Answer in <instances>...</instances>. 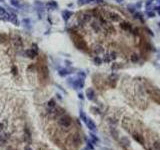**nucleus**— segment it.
Instances as JSON below:
<instances>
[{"label": "nucleus", "instance_id": "nucleus-1", "mask_svg": "<svg viewBox=\"0 0 160 150\" xmlns=\"http://www.w3.org/2000/svg\"><path fill=\"white\" fill-rule=\"evenodd\" d=\"M72 40H73L75 46L80 50H87V45L84 42V40L82 39L81 37H79L78 35H72Z\"/></svg>", "mask_w": 160, "mask_h": 150}, {"label": "nucleus", "instance_id": "nucleus-2", "mask_svg": "<svg viewBox=\"0 0 160 150\" xmlns=\"http://www.w3.org/2000/svg\"><path fill=\"white\" fill-rule=\"evenodd\" d=\"M58 124H59V126L63 127V128H68L72 124V119L69 115L64 114L59 118V120H58Z\"/></svg>", "mask_w": 160, "mask_h": 150}, {"label": "nucleus", "instance_id": "nucleus-3", "mask_svg": "<svg viewBox=\"0 0 160 150\" xmlns=\"http://www.w3.org/2000/svg\"><path fill=\"white\" fill-rule=\"evenodd\" d=\"M71 86L73 87L74 89H82L84 87V80L83 78H77V79H73V82H72Z\"/></svg>", "mask_w": 160, "mask_h": 150}, {"label": "nucleus", "instance_id": "nucleus-4", "mask_svg": "<svg viewBox=\"0 0 160 150\" xmlns=\"http://www.w3.org/2000/svg\"><path fill=\"white\" fill-rule=\"evenodd\" d=\"M24 141H25L27 144L30 145L31 142H32V137H31V132H30V130H29V128L26 126L25 128H24Z\"/></svg>", "mask_w": 160, "mask_h": 150}, {"label": "nucleus", "instance_id": "nucleus-5", "mask_svg": "<svg viewBox=\"0 0 160 150\" xmlns=\"http://www.w3.org/2000/svg\"><path fill=\"white\" fill-rule=\"evenodd\" d=\"M85 124H86V126L89 128L90 131H92V132H96V131H97V126H96L95 122L91 118H87Z\"/></svg>", "mask_w": 160, "mask_h": 150}, {"label": "nucleus", "instance_id": "nucleus-6", "mask_svg": "<svg viewBox=\"0 0 160 150\" xmlns=\"http://www.w3.org/2000/svg\"><path fill=\"white\" fill-rule=\"evenodd\" d=\"M39 75L41 79H47L48 78V69L46 66H41L39 68Z\"/></svg>", "mask_w": 160, "mask_h": 150}, {"label": "nucleus", "instance_id": "nucleus-7", "mask_svg": "<svg viewBox=\"0 0 160 150\" xmlns=\"http://www.w3.org/2000/svg\"><path fill=\"white\" fill-rule=\"evenodd\" d=\"M13 44H14V47L16 48V49H22L23 48V44H22V39L19 36H16L14 38L13 40Z\"/></svg>", "mask_w": 160, "mask_h": 150}, {"label": "nucleus", "instance_id": "nucleus-8", "mask_svg": "<svg viewBox=\"0 0 160 150\" xmlns=\"http://www.w3.org/2000/svg\"><path fill=\"white\" fill-rule=\"evenodd\" d=\"M108 17H109L110 20H112L113 22H119L121 20L120 15H119V14H117V13H115V12H110L108 14Z\"/></svg>", "mask_w": 160, "mask_h": 150}, {"label": "nucleus", "instance_id": "nucleus-9", "mask_svg": "<svg viewBox=\"0 0 160 150\" xmlns=\"http://www.w3.org/2000/svg\"><path fill=\"white\" fill-rule=\"evenodd\" d=\"M79 19L82 23H87L91 20V15L88 13H82V15L79 17Z\"/></svg>", "mask_w": 160, "mask_h": 150}, {"label": "nucleus", "instance_id": "nucleus-10", "mask_svg": "<svg viewBox=\"0 0 160 150\" xmlns=\"http://www.w3.org/2000/svg\"><path fill=\"white\" fill-rule=\"evenodd\" d=\"M86 96H87V98H88L89 100H91V101L95 100V92H94V90L92 88H88L86 90Z\"/></svg>", "mask_w": 160, "mask_h": 150}, {"label": "nucleus", "instance_id": "nucleus-11", "mask_svg": "<svg viewBox=\"0 0 160 150\" xmlns=\"http://www.w3.org/2000/svg\"><path fill=\"white\" fill-rule=\"evenodd\" d=\"M47 108L49 109L50 111H53L56 108V102L54 99H50L49 101L47 102Z\"/></svg>", "mask_w": 160, "mask_h": 150}, {"label": "nucleus", "instance_id": "nucleus-12", "mask_svg": "<svg viewBox=\"0 0 160 150\" xmlns=\"http://www.w3.org/2000/svg\"><path fill=\"white\" fill-rule=\"evenodd\" d=\"M9 138V134L6 133L4 135H0V146H3L7 143V139Z\"/></svg>", "mask_w": 160, "mask_h": 150}, {"label": "nucleus", "instance_id": "nucleus-13", "mask_svg": "<svg viewBox=\"0 0 160 150\" xmlns=\"http://www.w3.org/2000/svg\"><path fill=\"white\" fill-rule=\"evenodd\" d=\"M37 52H38V51H36V50L33 49V48H31V49H29V50L26 51V56H27V57H30V58H32V59H33V58L36 57Z\"/></svg>", "mask_w": 160, "mask_h": 150}, {"label": "nucleus", "instance_id": "nucleus-14", "mask_svg": "<svg viewBox=\"0 0 160 150\" xmlns=\"http://www.w3.org/2000/svg\"><path fill=\"white\" fill-rule=\"evenodd\" d=\"M45 6H46V8H48V9H56V8L58 7L57 3H56L55 1H53V0H51V1H49V2H47Z\"/></svg>", "mask_w": 160, "mask_h": 150}, {"label": "nucleus", "instance_id": "nucleus-15", "mask_svg": "<svg viewBox=\"0 0 160 150\" xmlns=\"http://www.w3.org/2000/svg\"><path fill=\"white\" fill-rule=\"evenodd\" d=\"M71 15H72V12H70V11H68V10H64V11L62 12V17H63V19H64L65 21L68 20Z\"/></svg>", "mask_w": 160, "mask_h": 150}, {"label": "nucleus", "instance_id": "nucleus-16", "mask_svg": "<svg viewBox=\"0 0 160 150\" xmlns=\"http://www.w3.org/2000/svg\"><path fill=\"white\" fill-rule=\"evenodd\" d=\"M90 138H91V141L94 143V145H96V143H98V142L100 141L99 138H98L97 136H96V134H94L92 131L90 132Z\"/></svg>", "mask_w": 160, "mask_h": 150}, {"label": "nucleus", "instance_id": "nucleus-17", "mask_svg": "<svg viewBox=\"0 0 160 150\" xmlns=\"http://www.w3.org/2000/svg\"><path fill=\"white\" fill-rule=\"evenodd\" d=\"M70 73H71V72H70V70H68V69H60L59 72H58V74H59V76H61V77H64V76L68 75V74H70Z\"/></svg>", "mask_w": 160, "mask_h": 150}, {"label": "nucleus", "instance_id": "nucleus-18", "mask_svg": "<svg viewBox=\"0 0 160 150\" xmlns=\"http://www.w3.org/2000/svg\"><path fill=\"white\" fill-rule=\"evenodd\" d=\"M79 116H80V119H81L82 121H83V122L85 123V122H86V120H87V118H88V117L86 116V114L84 113V111H83V110H81V109H80V111H79Z\"/></svg>", "mask_w": 160, "mask_h": 150}, {"label": "nucleus", "instance_id": "nucleus-19", "mask_svg": "<svg viewBox=\"0 0 160 150\" xmlns=\"http://www.w3.org/2000/svg\"><path fill=\"white\" fill-rule=\"evenodd\" d=\"M121 27H122V29H124V30H131V25L126 22L121 23Z\"/></svg>", "mask_w": 160, "mask_h": 150}, {"label": "nucleus", "instance_id": "nucleus-20", "mask_svg": "<svg viewBox=\"0 0 160 150\" xmlns=\"http://www.w3.org/2000/svg\"><path fill=\"white\" fill-rule=\"evenodd\" d=\"M73 141H74V143H75L76 145H79V144L81 143V139H80V136H79L78 134H75V135H74Z\"/></svg>", "mask_w": 160, "mask_h": 150}, {"label": "nucleus", "instance_id": "nucleus-21", "mask_svg": "<svg viewBox=\"0 0 160 150\" xmlns=\"http://www.w3.org/2000/svg\"><path fill=\"white\" fill-rule=\"evenodd\" d=\"M9 20H11L15 25H19V22H18V20H17V17H16V15L15 14H13V15H11L10 16V19Z\"/></svg>", "mask_w": 160, "mask_h": 150}, {"label": "nucleus", "instance_id": "nucleus-22", "mask_svg": "<svg viewBox=\"0 0 160 150\" xmlns=\"http://www.w3.org/2000/svg\"><path fill=\"white\" fill-rule=\"evenodd\" d=\"M92 28H93L96 32L100 31V25H99L97 22H93V23H92Z\"/></svg>", "mask_w": 160, "mask_h": 150}, {"label": "nucleus", "instance_id": "nucleus-23", "mask_svg": "<svg viewBox=\"0 0 160 150\" xmlns=\"http://www.w3.org/2000/svg\"><path fill=\"white\" fill-rule=\"evenodd\" d=\"M87 148L90 150H94V143L91 140H87Z\"/></svg>", "mask_w": 160, "mask_h": 150}, {"label": "nucleus", "instance_id": "nucleus-24", "mask_svg": "<svg viewBox=\"0 0 160 150\" xmlns=\"http://www.w3.org/2000/svg\"><path fill=\"white\" fill-rule=\"evenodd\" d=\"M93 61L95 62V64H96V65H100L101 63H102V60H101V58L98 57V56L94 57V58H93Z\"/></svg>", "mask_w": 160, "mask_h": 150}, {"label": "nucleus", "instance_id": "nucleus-25", "mask_svg": "<svg viewBox=\"0 0 160 150\" xmlns=\"http://www.w3.org/2000/svg\"><path fill=\"white\" fill-rule=\"evenodd\" d=\"M11 5H13L14 7H19L20 6V3H19V0H10Z\"/></svg>", "mask_w": 160, "mask_h": 150}, {"label": "nucleus", "instance_id": "nucleus-26", "mask_svg": "<svg viewBox=\"0 0 160 150\" xmlns=\"http://www.w3.org/2000/svg\"><path fill=\"white\" fill-rule=\"evenodd\" d=\"M133 138H134L135 140H137L139 143H142V140H141L142 136H140V135H138V134H133Z\"/></svg>", "mask_w": 160, "mask_h": 150}, {"label": "nucleus", "instance_id": "nucleus-27", "mask_svg": "<svg viewBox=\"0 0 160 150\" xmlns=\"http://www.w3.org/2000/svg\"><path fill=\"white\" fill-rule=\"evenodd\" d=\"M139 60V57H138V55L137 54H132V56H131V61L132 62H137Z\"/></svg>", "mask_w": 160, "mask_h": 150}, {"label": "nucleus", "instance_id": "nucleus-28", "mask_svg": "<svg viewBox=\"0 0 160 150\" xmlns=\"http://www.w3.org/2000/svg\"><path fill=\"white\" fill-rule=\"evenodd\" d=\"M22 23L24 26H30V20H29V19H23Z\"/></svg>", "mask_w": 160, "mask_h": 150}, {"label": "nucleus", "instance_id": "nucleus-29", "mask_svg": "<svg viewBox=\"0 0 160 150\" xmlns=\"http://www.w3.org/2000/svg\"><path fill=\"white\" fill-rule=\"evenodd\" d=\"M94 51L99 54V53L103 52V49H102V47H101V46H96V47H95V49H94Z\"/></svg>", "mask_w": 160, "mask_h": 150}, {"label": "nucleus", "instance_id": "nucleus-30", "mask_svg": "<svg viewBox=\"0 0 160 150\" xmlns=\"http://www.w3.org/2000/svg\"><path fill=\"white\" fill-rule=\"evenodd\" d=\"M7 12L5 11V9H4L3 7H1L0 6V16H3V15H5Z\"/></svg>", "mask_w": 160, "mask_h": 150}, {"label": "nucleus", "instance_id": "nucleus-31", "mask_svg": "<svg viewBox=\"0 0 160 150\" xmlns=\"http://www.w3.org/2000/svg\"><path fill=\"white\" fill-rule=\"evenodd\" d=\"M5 40H6V36L0 33V41H1V42H3V41H5Z\"/></svg>", "mask_w": 160, "mask_h": 150}, {"label": "nucleus", "instance_id": "nucleus-32", "mask_svg": "<svg viewBox=\"0 0 160 150\" xmlns=\"http://www.w3.org/2000/svg\"><path fill=\"white\" fill-rule=\"evenodd\" d=\"M12 73H13L14 75L17 74V68H16V66H13V67H12Z\"/></svg>", "mask_w": 160, "mask_h": 150}, {"label": "nucleus", "instance_id": "nucleus-33", "mask_svg": "<svg viewBox=\"0 0 160 150\" xmlns=\"http://www.w3.org/2000/svg\"><path fill=\"white\" fill-rule=\"evenodd\" d=\"M147 14H148V17H150V18H151V17H152V18L155 17V13H154V12H148Z\"/></svg>", "mask_w": 160, "mask_h": 150}, {"label": "nucleus", "instance_id": "nucleus-34", "mask_svg": "<svg viewBox=\"0 0 160 150\" xmlns=\"http://www.w3.org/2000/svg\"><path fill=\"white\" fill-rule=\"evenodd\" d=\"M24 150H33L30 146H29V145H26V146L25 147H24Z\"/></svg>", "mask_w": 160, "mask_h": 150}, {"label": "nucleus", "instance_id": "nucleus-35", "mask_svg": "<svg viewBox=\"0 0 160 150\" xmlns=\"http://www.w3.org/2000/svg\"><path fill=\"white\" fill-rule=\"evenodd\" d=\"M78 97H79V99H84V96H83V94H82V93H79L78 94Z\"/></svg>", "mask_w": 160, "mask_h": 150}, {"label": "nucleus", "instance_id": "nucleus-36", "mask_svg": "<svg viewBox=\"0 0 160 150\" xmlns=\"http://www.w3.org/2000/svg\"><path fill=\"white\" fill-rule=\"evenodd\" d=\"M91 1H94V0H84L82 3H88V2H91Z\"/></svg>", "mask_w": 160, "mask_h": 150}, {"label": "nucleus", "instance_id": "nucleus-37", "mask_svg": "<svg viewBox=\"0 0 160 150\" xmlns=\"http://www.w3.org/2000/svg\"><path fill=\"white\" fill-rule=\"evenodd\" d=\"M2 130H3V124L0 123V131H2Z\"/></svg>", "mask_w": 160, "mask_h": 150}, {"label": "nucleus", "instance_id": "nucleus-38", "mask_svg": "<svg viewBox=\"0 0 160 150\" xmlns=\"http://www.w3.org/2000/svg\"><path fill=\"white\" fill-rule=\"evenodd\" d=\"M65 62H66V64H67V65H69V66L71 65V62H70V61H67V60H66Z\"/></svg>", "mask_w": 160, "mask_h": 150}, {"label": "nucleus", "instance_id": "nucleus-39", "mask_svg": "<svg viewBox=\"0 0 160 150\" xmlns=\"http://www.w3.org/2000/svg\"><path fill=\"white\" fill-rule=\"evenodd\" d=\"M57 97H58V98H59V99H62V96H61L60 94H57Z\"/></svg>", "mask_w": 160, "mask_h": 150}, {"label": "nucleus", "instance_id": "nucleus-40", "mask_svg": "<svg viewBox=\"0 0 160 150\" xmlns=\"http://www.w3.org/2000/svg\"><path fill=\"white\" fill-rule=\"evenodd\" d=\"M116 1H117V2H119V3H120V2H122V1H123V0H116Z\"/></svg>", "mask_w": 160, "mask_h": 150}]
</instances>
